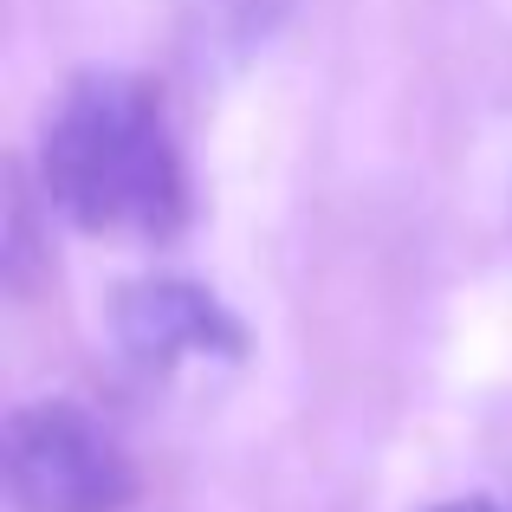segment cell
<instances>
[{"instance_id": "277c9868", "label": "cell", "mask_w": 512, "mask_h": 512, "mask_svg": "<svg viewBox=\"0 0 512 512\" xmlns=\"http://www.w3.org/2000/svg\"><path fill=\"white\" fill-rule=\"evenodd\" d=\"M441 512H500V506H493V500H448Z\"/></svg>"}, {"instance_id": "3957f363", "label": "cell", "mask_w": 512, "mask_h": 512, "mask_svg": "<svg viewBox=\"0 0 512 512\" xmlns=\"http://www.w3.org/2000/svg\"><path fill=\"white\" fill-rule=\"evenodd\" d=\"M117 344L143 363V370H175L188 357H240L247 331L221 312L201 286H182V279H143V286L117 292Z\"/></svg>"}, {"instance_id": "7a4b0ae2", "label": "cell", "mask_w": 512, "mask_h": 512, "mask_svg": "<svg viewBox=\"0 0 512 512\" xmlns=\"http://www.w3.org/2000/svg\"><path fill=\"white\" fill-rule=\"evenodd\" d=\"M7 506L13 512H124L137 467L104 415L72 396H39L7 415Z\"/></svg>"}, {"instance_id": "6da1fadb", "label": "cell", "mask_w": 512, "mask_h": 512, "mask_svg": "<svg viewBox=\"0 0 512 512\" xmlns=\"http://www.w3.org/2000/svg\"><path fill=\"white\" fill-rule=\"evenodd\" d=\"M39 175L52 208L98 240L156 247L188 221L182 143L163 85H150L143 72H117V65L78 72L46 111Z\"/></svg>"}]
</instances>
